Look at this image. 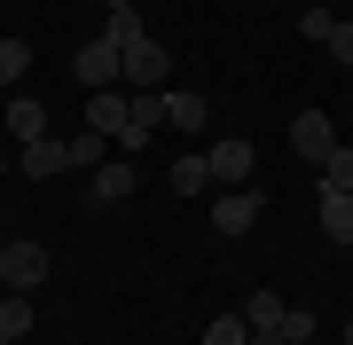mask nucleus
<instances>
[{"label": "nucleus", "instance_id": "obj_1", "mask_svg": "<svg viewBox=\"0 0 353 345\" xmlns=\"http://www.w3.org/2000/svg\"><path fill=\"white\" fill-rule=\"evenodd\" d=\"M48 267H55V259H48V243H24V236H8V243H0V282H8V291H39V282H48Z\"/></svg>", "mask_w": 353, "mask_h": 345}, {"label": "nucleus", "instance_id": "obj_2", "mask_svg": "<svg viewBox=\"0 0 353 345\" xmlns=\"http://www.w3.org/2000/svg\"><path fill=\"white\" fill-rule=\"evenodd\" d=\"M71 79L87 94H102V87H118V79H126V48H110V39H87V48L71 55Z\"/></svg>", "mask_w": 353, "mask_h": 345}, {"label": "nucleus", "instance_id": "obj_3", "mask_svg": "<svg viewBox=\"0 0 353 345\" xmlns=\"http://www.w3.org/2000/svg\"><path fill=\"white\" fill-rule=\"evenodd\" d=\"M267 220V196L259 189H220V205H212V236H252Z\"/></svg>", "mask_w": 353, "mask_h": 345}, {"label": "nucleus", "instance_id": "obj_4", "mask_svg": "<svg viewBox=\"0 0 353 345\" xmlns=\"http://www.w3.org/2000/svg\"><path fill=\"white\" fill-rule=\"evenodd\" d=\"M204 165H212L220 189H252V141H243V134H220L212 149H204Z\"/></svg>", "mask_w": 353, "mask_h": 345}, {"label": "nucleus", "instance_id": "obj_5", "mask_svg": "<svg viewBox=\"0 0 353 345\" xmlns=\"http://www.w3.org/2000/svg\"><path fill=\"white\" fill-rule=\"evenodd\" d=\"M290 149H299L306 165H322V157L338 149V126H330V110H299V118H290Z\"/></svg>", "mask_w": 353, "mask_h": 345}, {"label": "nucleus", "instance_id": "obj_6", "mask_svg": "<svg viewBox=\"0 0 353 345\" xmlns=\"http://www.w3.org/2000/svg\"><path fill=\"white\" fill-rule=\"evenodd\" d=\"M134 189H141V165H134V157H110V165L94 173V189H87V196H94V212H110V205H126Z\"/></svg>", "mask_w": 353, "mask_h": 345}, {"label": "nucleus", "instance_id": "obj_7", "mask_svg": "<svg viewBox=\"0 0 353 345\" xmlns=\"http://www.w3.org/2000/svg\"><path fill=\"white\" fill-rule=\"evenodd\" d=\"M165 55H173V48H157L150 32H141L134 48H126V79H134L141 94H157V87H165Z\"/></svg>", "mask_w": 353, "mask_h": 345}, {"label": "nucleus", "instance_id": "obj_8", "mask_svg": "<svg viewBox=\"0 0 353 345\" xmlns=\"http://www.w3.org/2000/svg\"><path fill=\"white\" fill-rule=\"evenodd\" d=\"M204 118H212V103H204L196 87H165V126H181V134H196Z\"/></svg>", "mask_w": 353, "mask_h": 345}, {"label": "nucleus", "instance_id": "obj_9", "mask_svg": "<svg viewBox=\"0 0 353 345\" xmlns=\"http://www.w3.org/2000/svg\"><path fill=\"white\" fill-rule=\"evenodd\" d=\"M16 173H32V180H48V173H71V141H24V165H16Z\"/></svg>", "mask_w": 353, "mask_h": 345}, {"label": "nucleus", "instance_id": "obj_10", "mask_svg": "<svg viewBox=\"0 0 353 345\" xmlns=\"http://www.w3.org/2000/svg\"><path fill=\"white\" fill-rule=\"evenodd\" d=\"M32 322H39V306H32L24 291H0V345H24Z\"/></svg>", "mask_w": 353, "mask_h": 345}, {"label": "nucleus", "instance_id": "obj_11", "mask_svg": "<svg viewBox=\"0 0 353 345\" xmlns=\"http://www.w3.org/2000/svg\"><path fill=\"white\" fill-rule=\"evenodd\" d=\"M0 126H8L16 141H48V103H32V94H16V103L0 110Z\"/></svg>", "mask_w": 353, "mask_h": 345}, {"label": "nucleus", "instance_id": "obj_12", "mask_svg": "<svg viewBox=\"0 0 353 345\" xmlns=\"http://www.w3.org/2000/svg\"><path fill=\"white\" fill-rule=\"evenodd\" d=\"M126 118H134V103H126V94H118V87L87 94V134H118V126H126Z\"/></svg>", "mask_w": 353, "mask_h": 345}, {"label": "nucleus", "instance_id": "obj_13", "mask_svg": "<svg viewBox=\"0 0 353 345\" xmlns=\"http://www.w3.org/2000/svg\"><path fill=\"white\" fill-rule=\"evenodd\" d=\"M322 236L353 243V189H322Z\"/></svg>", "mask_w": 353, "mask_h": 345}, {"label": "nucleus", "instance_id": "obj_14", "mask_svg": "<svg viewBox=\"0 0 353 345\" xmlns=\"http://www.w3.org/2000/svg\"><path fill=\"white\" fill-rule=\"evenodd\" d=\"M165 180H173V196H204V189H212V165H204V157H173Z\"/></svg>", "mask_w": 353, "mask_h": 345}, {"label": "nucleus", "instance_id": "obj_15", "mask_svg": "<svg viewBox=\"0 0 353 345\" xmlns=\"http://www.w3.org/2000/svg\"><path fill=\"white\" fill-rule=\"evenodd\" d=\"M283 314L290 306H283L275 291H252V298H243V322H252V330H283Z\"/></svg>", "mask_w": 353, "mask_h": 345}, {"label": "nucleus", "instance_id": "obj_16", "mask_svg": "<svg viewBox=\"0 0 353 345\" xmlns=\"http://www.w3.org/2000/svg\"><path fill=\"white\" fill-rule=\"evenodd\" d=\"M322 189H353V141H338V149L322 157Z\"/></svg>", "mask_w": 353, "mask_h": 345}, {"label": "nucleus", "instance_id": "obj_17", "mask_svg": "<svg viewBox=\"0 0 353 345\" xmlns=\"http://www.w3.org/2000/svg\"><path fill=\"white\" fill-rule=\"evenodd\" d=\"M24 71H32V48L24 39H0V87H16Z\"/></svg>", "mask_w": 353, "mask_h": 345}, {"label": "nucleus", "instance_id": "obj_18", "mask_svg": "<svg viewBox=\"0 0 353 345\" xmlns=\"http://www.w3.org/2000/svg\"><path fill=\"white\" fill-rule=\"evenodd\" d=\"M102 39H110V48H134V39H141V16H134V8H110V24H102Z\"/></svg>", "mask_w": 353, "mask_h": 345}, {"label": "nucleus", "instance_id": "obj_19", "mask_svg": "<svg viewBox=\"0 0 353 345\" xmlns=\"http://www.w3.org/2000/svg\"><path fill=\"white\" fill-rule=\"evenodd\" d=\"M204 345H252V322H243V314H220L212 330H204Z\"/></svg>", "mask_w": 353, "mask_h": 345}, {"label": "nucleus", "instance_id": "obj_20", "mask_svg": "<svg viewBox=\"0 0 353 345\" xmlns=\"http://www.w3.org/2000/svg\"><path fill=\"white\" fill-rule=\"evenodd\" d=\"M102 141H110V134H79V141H71V173H87V165H102Z\"/></svg>", "mask_w": 353, "mask_h": 345}, {"label": "nucleus", "instance_id": "obj_21", "mask_svg": "<svg viewBox=\"0 0 353 345\" xmlns=\"http://www.w3.org/2000/svg\"><path fill=\"white\" fill-rule=\"evenodd\" d=\"M330 32H338V16H330V8H306V16H299V39H314V48H322Z\"/></svg>", "mask_w": 353, "mask_h": 345}, {"label": "nucleus", "instance_id": "obj_22", "mask_svg": "<svg viewBox=\"0 0 353 345\" xmlns=\"http://www.w3.org/2000/svg\"><path fill=\"white\" fill-rule=\"evenodd\" d=\"M322 48H330V55H338V63L353 71V16H338V32H330V39H322Z\"/></svg>", "mask_w": 353, "mask_h": 345}, {"label": "nucleus", "instance_id": "obj_23", "mask_svg": "<svg viewBox=\"0 0 353 345\" xmlns=\"http://www.w3.org/2000/svg\"><path fill=\"white\" fill-rule=\"evenodd\" d=\"M283 337H290V345H306V337H314V314H306V306H290V314H283Z\"/></svg>", "mask_w": 353, "mask_h": 345}, {"label": "nucleus", "instance_id": "obj_24", "mask_svg": "<svg viewBox=\"0 0 353 345\" xmlns=\"http://www.w3.org/2000/svg\"><path fill=\"white\" fill-rule=\"evenodd\" d=\"M252 345H290V337L283 330H252Z\"/></svg>", "mask_w": 353, "mask_h": 345}, {"label": "nucleus", "instance_id": "obj_25", "mask_svg": "<svg viewBox=\"0 0 353 345\" xmlns=\"http://www.w3.org/2000/svg\"><path fill=\"white\" fill-rule=\"evenodd\" d=\"M345 345H353V322H345Z\"/></svg>", "mask_w": 353, "mask_h": 345}, {"label": "nucleus", "instance_id": "obj_26", "mask_svg": "<svg viewBox=\"0 0 353 345\" xmlns=\"http://www.w3.org/2000/svg\"><path fill=\"white\" fill-rule=\"evenodd\" d=\"M0 180H8V165H0Z\"/></svg>", "mask_w": 353, "mask_h": 345}, {"label": "nucleus", "instance_id": "obj_27", "mask_svg": "<svg viewBox=\"0 0 353 345\" xmlns=\"http://www.w3.org/2000/svg\"><path fill=\"white\" fill-rule=\"evenodd\" d=\"M0 243H8V228H0Z\"/></svg>", "mask_w": 353, "mask_h": 345}, {"label": "nucleus", "instance_id": "obj_28", "mask_svg": "<svg viewBox=\"0 0 353 345\" xmlns=\"http://www.w3.org/2000/svg\"><path fill=\"white\" fill-rule=\"evenodd\" d=\"M0 291H8V282H0Z\"/></svg>", "mask_w": 353, "mask_h": 345}]
</instances>
